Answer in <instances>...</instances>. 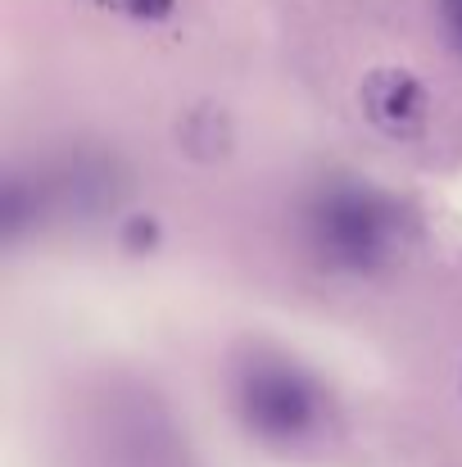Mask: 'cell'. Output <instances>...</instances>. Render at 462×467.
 <instances>
[{"label": "cell", "mask_w": 462, "mask_h": 467, "mask_svg": "<svg viewBox=\"0 0 462 467\" xmlns=\"http://www.w3.org/2000/svg\"><path fill=\"white\" fill-rule=\"evenodd\" d=\"M304 236L317 264L349 273V277H372L390 268V259L399 254L404 209L385 191L335 182L308 204Z\"/></svg>", "instance_id": "cell-1"}, {"label": "cell", "mask_w": 462, "mask_h": 467, "mask_svg": "<svg viewBox=\"0 0 462 467\" xmlns=\"http://www.w3.org/2000/svg\"><path fill=\"white\" fill-rule=\"evenodd\" d=\"M236 413L268 445H300L322 422V390L300 363L254 354L236 377Z\"/></svg>", "instance_id": "cell-2"}, {"label": "cell", "mask_w": 462, "mask_h": 467, "mask_svg": "<svg viewBox=\"0 0 462 467\" xmlns=\"http://www.w3.org/2000/svg\"><path fill=\"white\" fill-rule=\"evenodd\" d=\"M358 105L367 123L385 137H417L426 128V87L408 68H372L358 87Z\"/></svg>", "instance_id": "cell-3"}, {"label": "cell", "mask_w": 462, "mask_h": 467, "mask_svg": "<svg viewBox=\"0 0 462 467\" xmlns=\"http://www.w3.org/2000/svg\"><path fill=\"white\" fill-rule=\"evenodd\" d=\"M123 241H128V250H154V241H159V223L137 213V218L123 227Z\"/></svg>", "instance_id": "cell-4"}, {"label": "cell", "mask_w": 462, "mask_h": 467, "mask_svg": "<svg viewBox=\"0 0 462 467\" xmlns=\"http://www.w3.org/2000/svg\"><path fill=\"white\" fill-rule=\"evenodd\" d=\"M109 5L123 9V14H132V18H163L172 9V0H109Z\"/></svg>", "instance_id": "cell-5"}, {"label": "cell", "mask_w": 462, "mask_h": 467, "mask_svg": "<svg viewBox=\"0 0 462 467\" xmlns=\"http://www.w3.org/2000/svg\"><path fill=\"white\" fill-rule=\"evenodd\" d=\"M440 9H445V23H449L454 41L462 46V0H440Z\"/></svg>", "instance_id": "cell-6"}]
</instances>
